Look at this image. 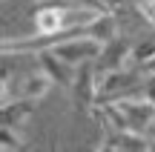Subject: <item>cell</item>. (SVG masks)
<instances>
[{"instance_id":"cell-1","label":"cell","mask_w":155,"mask_h":152,"mask_svg":"<svg viewBox=\"0 0 155 152\" xmlns=\"http://www.w3.org/2000/svg\"><path fill=\"white\" fill-rule=\"evenodd\" d=\"M101 49H104V43L95 37H89V34H83V37H72V40H63V43L52 46V52H55L61 60H66L69 66H83V63H95L101 55Z\"/></svg>"},{"instance_id":"cell-2","label":"cell","mask_w":155,"mask_h":152,"mask_svg":"<svg viewBox=\"0 0 155 152\" xmlns=\"http://www.w3.org/2000/svg\"><path fill=\"white\" fill-rule=\"evenodd\" d=\"M132 46H135V43L127 37V34H118V37H112L109 43H104L98 60H95V72H98V78H101L104 72L129 66V63H132Z\"/></svg>"},{"instance_id":"cell-3","label":"cell","mask_w":155,"mask_h":152,"mask_svg":"<svg viewBox=\"0 0 155 152\" xmlns=\"http://www.w3.org/2000/svg\"><path fill=\"white\" fill-rule=\"evenodd\" d=\"M72 98H75V106L81 112H92L95 109V103H98V72H95V63L78 66L75 83H72Z\"/></svg>"},{"instance_id":"cell-4","label":"cell","mask_w":155,"mask_h":152,"mask_svg":"<svg viewBox=\"0 0 155 152\" xmlns=\"http://www.w3.org/2000/svg\"><path fill=\"white\" fill-rule=\"evenodd\" d=\"M35 60H38V69H43V72L49 75L52 80H55V86H61V89L72 92L75 75H78V69H75V66H69L66 60H61V57H58L52 49L38 52V55H35Z\"/></svg>"},{"instance_id":"cell-5","label":"cell","mask_w":155,"mask_h":152,"mask_svg":"<svg viewBox=\"0 0 155 152\" xmlns=\"http://www.w3.org/2000/svg\"><path fill=\"white\" fill-rule=\"evenodd\" d=\"M35 98H23V95H17V98H12V101H6V103H0V124H6V126H17L20 129L23 124H26V118L35 112Z\"/></svg>"},{"instance_id":"cell-6","label":"cell","mask_w":155,"mask_h":152,"mask_svg":"<svg viewBox=\"0 0 155 152\" xmlns=\"http://www.w3.org/2000/svg\"><path fill=\"white\" fill-rule=\"evenodd\" d=\"M52 86H55V80H52L49 75L43 72V69H38V72H32V75H26V78H20L17 95L40 101V98H46V95H49V89H52Z\"/></svg>"},{"instance_id":"cell-7","label":"cell","mask_w":155,"mask_h":152,"mask_svg":"<svg viewBox=\"0 0 155 152\" xmlns=\"http://www.w3.org/2000/svg\"><path fill=\"white\" fill-rule=\"evenodd\" d=\"M86 29H89V37L101 40V43H109L112 37H118V15L115 11H104V15H98Z\"/></svg>"},{"instance_id":"cell-8","label":"cell","mask_w":155,"mask_h":152,"mask_svg":"<svg viewBox=\"0 0 155 152\" xmlns=\"http://www.w3.org/2000/svg\"><path fill=\"white\" fill-rule=\"evenodd\" d=\"M26 141L17 135V126H6L0 124V152H15V149H23Z\"/></svg>"},{"instance_id":"cell-9","label":"cell","mask_w":155,"mask_h":152,"mask_svg":"<svg viewBox=\"0 0 155 152\" xmlns=\"http://www.w3.org/2000/svg\"><path fill=\"white\" fill-rule=\"evenodd\" d=\"M152 55H155V37H144V40H138V43L132 46V63L135 66H141L144 60H150Z\"/></svg>"},{"instance_id":"cell-10","label":"cell","mask_w":155,"mask_h":152,"mask_svg":"<svg viewBox=\"0 0 155 152\" xmlns=\"http://www.w3.org/2000/svg\"><path fill=\"white\" fill-rule=\"evenodd\" d=\"M98 3L104 6V11H121L129 0H98Z\"/></svg>"},{"instance_id":"cell-11","label":"cell","mask_w":155,"mask_h":152,"mask_svg":"<svg viewBox=\"0 0 155 152\" xmlns=\"http://www.w3.org/2000/svg\"><path fill=\"white\" fill-rule=\"evenodd\" d=\"M144 95L155 103V75H147V83H144Z\"/></svg>"},{"instance_id":"cell-12","label":"cell","mask_w":155,"mask_h":152,"mask_svg":"<svg viewBox=\"0 0 155 152\" xmlns=\"http://www.w3.org/2000/svg\"><path fill=\"white\" fill-rule=\"evenodd\" d=\"M138 69H141V72H144V75H155V55L150 57V60H144V63H141Z\"/></svg>"}]
</instances>
